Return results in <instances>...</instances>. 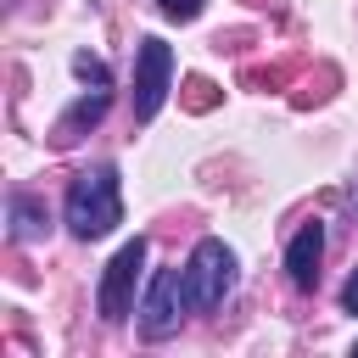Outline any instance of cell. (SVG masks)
Instances as JSON below:
<instances>
[{"instance_id":"obj_8","label":"cell","mask_w":358,"mask_h":358,"mask_svg":"<svg viewBox=\"0 0 358 358\" xmlns=\"http://www.w3.org/2000/svg\"><path fill=\"white\" fill-rule=\"evenodd\" d=\"M6 224H11V241L28 246V241H39L50 229V213H45V201L34 190H11L6 196Z\"/></svg>"},{"instance_id":"obj_9","label":"cell","mask_w":358,"mask_h":358,"mask_svg":"<svg viewBox=\"0 0 358 358\" xmlns=\"http://www.w3.org/2000/svg\"><path fill=\"white\" fill-rule=\"evenodd\" d=\"M201 6H207V0H157V11H162L168 22H196Z\"/></svg>"},{"instance_id":"obj_10","label":"cell","mask_w":358,"mask_h":358,"mask_svg":"<svg viewBox=\"0 0 358 358\" xmlns=\"http://www.w3.org/2000/svg\"><path fill=\"white\" fill-rule=\"evenodd\" d=\"M73 73H78V78H90V84H112V73H106V62H95L90 50H78V56H73Z\"/></svg>"},{"instance_id":"obj_7","label":"cell","mask_w":358,"mask_h":358,"mask_svg":"<svg viewBox=\"0 0 358 358\" xmlns=\"http://www.w3.org/2000/svg\"><path fill=\"white\" fill-rule=\"evenodd\" d=\"M106 106H112V84H95L90 95H78L62 117H56V129H50V145H73V140H84L101 117H106Z\"/></svg>"},{"instance_id":"obj_2","label":"cell","mask_w":358,"mask_h":358,"mask_svg":"<svg viewBox=\"0 0 358 358\" xmlns=\"http://www.w3.org/2000/svg\"><path fill=\"white\" fill-rule=\"evenodd\" d=\"M235 280H241L235 252H229L218 235H201V241L190 246V257H185V291H190V313H213V308H224V296L235 291Z\"/></svg>"},{"instance_id":"obj_4","label":"cell","mask_w":358,"mask_h":358,"mask_svg":"<svg viewBox=\"0 0 358 358\" xmlns=\"http://www.w3.org/2000/svg\"><path fill=\"white\" fill-rule=\"evenodd\" d=\"M168 90H173V45H162L157 34H145L134 45V95H129L134 123H151L162 112Z\"/></svg>"},{"instance_id":"obj_11","label":"cell","mask_w":358,"mask_h":358,"mask_svg":"<svg viewBox=\"0 0 358 358\" xmlns=\"http://www.w3.org/2000/svg\"><path fill=\"white\" fill-rule=\"evenodd\" d=\"M341 308H347V313H358V268H352V274H347V285H341Z\"/></svg>"},{"instance_id":"obj_1","label":"cell","mask_w":358,"mask_h":358,"mask_svg":"<svg viewBox=\"0 0 358 358\" xmlns=\"http://www.w3.org/2000/svg\"><path fill=\"white\" fill-rule=\"evenodd\" d=\"M62 218H67V235L73 241H101L123 224V190H117V168L112 162H95V168H78L67 179V196H62Z\"/></svg>"},{"instance_id":"obj_3","label":"cell","mask_w":358,"mask_h":358,"mask_svg":"<svg viewBox=\"0 0 358 358\" xmlns=\"http://www.w3.org/2000/svg\"><path fill=\"white\" fill-rule=\"evenodd\" d=\"M145 252H151V241H145V235H134V241H123V246L112 252V263L101 268L95 308H101V319H106V324H123L129 313H140V302H134V285H140Z\"/></svg>"},{"instance_id":"obj_6","label":"cell","mask_w":358,"mask_h":358,"mask_svg":"<svg viewBox=\"0 0 358 358\" xmlns=\"http://www.w3.org/2000/svg\"><path fill=\"white\" fill-rule=\"evenodd\" d=\"M319 263H324V224L308 218L285 246V280L296 291H319Z\"/></svg>"},{"instance_id":"obj_5","label":"cell","mask_w":358,"mask_h":358,"mask_svg":"<svg viewBox=\"0 0 358 358\" xmlns=\"http://www.w3.org/2000/svg\"><path fill=\"white\" fill-rule=\"evenodd\" d=\"M190 313V291H185V268H157L145 296H140V336L145 341H168L179 330V319Z\"/></svg>"}]
</instances>
